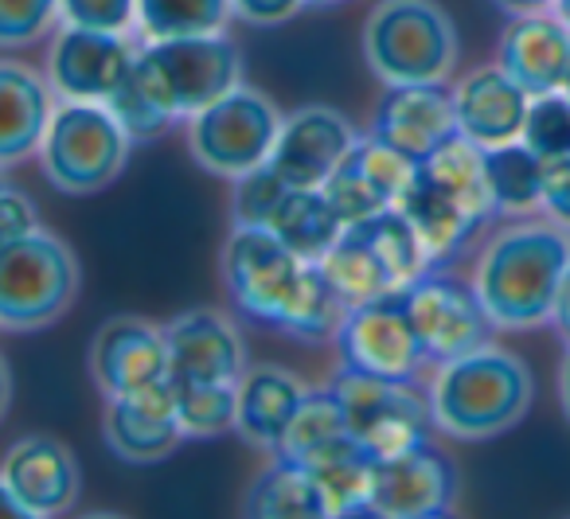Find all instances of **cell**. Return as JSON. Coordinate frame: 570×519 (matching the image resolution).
Wrapping results in <instances>:
<instances>
[{"mask_svg":"<svg viewBox=\"0 0 570 519\" xmlns=\"http://www.w3.org/2000/svg\"><path fill=\"white\" fill-rule=\"evenodd\" d=\"M289 461L305 464V469L317 477V472H328L336 464L360 461V457H372L364 445H360L356 430H352L348 414H344V402L333 386H321V391H309L302 402V410L294 414L289 430L282 438V449Z\"/></svg>","mask_w":570,"mask_h":519,"instance_id":"24","label":"cell"},{"mask_svg":"<svg viewBox=\"0 0 570 519\" xmlns=\"http://www.w3.org/2000/svg\"><path fill=\"white\" fill-rule=\"evenodd\" d=\"M403 301L414 332H419L422 352H426V363H434V368L489 344L492 329H497L492 316L484 313L473 282H461V277L445 274L442 266L414 277L403 290Z\"/></svg>","mask_w":570,"mask_h":519,"instance_id":"12","label":"cell"},{"mask_svg":"<svg viewBox=\"0 0 570 519\" xmlns=\"http://www.w3.org/2000/svg\"><path fill=\"white\" fill-rule=\"evenodd\" d=\"M395 207L406 215V223H411L414 235H419L430 270L450 266L453 258H461L465 246L476 238V231L484 227V219H476V215L422 165H414L411 180H406Z\"/></svg>","mask_w":570,"mask_h":519,"instance_id":"23","label":"cell"},{"mask_svg":"<svg viewBox=\"0 0 570 519\" xmlns=\"http://www.w3.org/2000/svg\"><path fill=\"white\" fill-rule=\"evenodd\" d=\"M59 17L63 25L129 32L137 25V0H59Z\"/></svg>","mask_w":570,"mask_h":519,"instance_id":"36","label":"cell"},{"mask_svg":"<svg viewBox=\"0 0 570 519\" xmlns=\"http://www.w3.org/2000/svg\"><path fill=\"white\" fill-rule=\"evenodd\" d=\"M106 110L118 118V126L129 134V141H153V137H160L168 126H173V118H168V114L160 110V106L153 102L141 87H137L134 75H129V79L121 82L110 98H106Z\"/></svg>","mask_w":570,"mask_h":519,"instance_id":"34","label":"cell"},{"mask_svg":"<svg viewBox=\"0 0 570 519\" xmlns=\"http://www.w3.org/2000/svg\"><path fill=\"white\" fill-rule=\"evenodd\" d=\"M285 192H289V184L269 165H258L250 173L235 176V192H230V219H235V227H266Z\"/></svg>","mask_w":570,"mask_h":519,"instance_id":"33","label":"cell"},{"mask_svg":"<svg viewBox=\"0 0 570 519\" xmlns=\"http://www.w3.org/2000/svg\"><path fill=\"white\" fill-rule=\"evenodd\" d=\"M56 114L48 82L24 63L0 59V168L32 157Z\"/></svg>","mask_w":570,"mask_h":519,"instance_id":"27","label":"cell"},{"mask_svg":"<svg viewBox=\"0 0 570 519\" xmlns=\"http://www.w3.org/2000/svg\"><path fill=\"white\" fill-rule=\"evenodd\" d=\"M520 141L528 145L531 153H539L543 160L570 157V98L562 95V90L531 98Z\"/></svg>","mask_w":570,"mask_h":519,"instance_id":"32","label":"cell"},{"mask_svg":"<svg viewBox=\"0 0 570 519\" xmlns=\"http://www.w3.org/2000/svg\"><path fill=\"white\" fill-rule=\"evenodd\" d=\"M282 121L285 118L274 110V102L266 95L238 82L235 90H227L212 106L191 114L188 149L207 173L235 180V176L266 165Z\"/></svg>","mask_w":570,"mask_h":519,"instance_id":"9","label":"cell"},{"mask_svg":"<svg viewBox=\"0 0 570 519\" xmlns=\"http://www.w3.org/2000/svg\"><path fill=\"white\" fill-rule=\"evenodd\" d=\"M543 212L551 223L570 227V157L543 160Z\"/></svg>","mask_w":570,"mask_h":519,"instance_id":"37","label":"cell"},{"mask_svg":"<svg viewBox=\"0 0 570 519\" xmlns=\"http://www.w3.org/2000/svg\"><path fill=\"white\" fill-rule=\"evenodd\" d=\"M0 477L9 480L17 500L24 503L28 519L63 516L79 503V461L63 441L48 438V433L12 441L4 461H0Z\"/></svg>","mask_w":570,"mask_h":519,"instance_id":"19","label":"cell"},{"mask_svg":"<svg viewBox=\"0 0 570 519\" xmlns=\"http://www.w3.org/2000/svg\"><path fill=\"white\" fill-rule=\"evenodd\" d=\"M554 17H559L562 25L570 28V0H554Z\"/></svg>","mask_w":570,"mask_h":519,"instance_id":"45","label":"cell"},{"mask_svg":"<svg viewBox=\"0 0 570 519\" xmlns=\"http://www.w3.org/2000/svg\"><path fill=\"white\" fill-rule=\"evenodd\" d=\"M230 0H137V28L149 40L223 32Z\"/></svg>","mask_w":570,"mask_h":519,"instance_id":"31","label":"cell"},{"mask_svg":"<svg viewBox=\"0 0 570 519\" xmlns=\"http://www.w3.org/2000/svg\"><path fill=\"white\" fill-rule=\"evenodd\" d=\"M551 324L559 329V336L570 344V266L559 282V293H554V309H551Z\"/></svg>","mask_w":570,"mask_h":519,"instance_id":"40","label":"cell"},{"mask_svg":"<svg viewBox=\"0 0 570 519\" xmlns=\"http://www.w3.org/2000/svg\"><path fill=\"white\" fill-rule=\"evenodd\" d=\"M0 188H9V184H4V176H0Z\"/></svg>","mask_w":570,"mask_h":519,"instance_id":"48","label":"cell"},{"mask_svg":"<svg viewBox=\"0 0 570 519\" xmlns=\"http://www.w3.org/2000/svg\"><path fill=\"white\" fill-rule=\"evenodd\" d=\"M36 227V207L17 188H0V246L17 243V238L32 235Z\"/></svg>","mask_w":570,"mask_h":519,"instance_id":"38","label":"cell"},{"mask_svg":"<svg viewBox=\"0 0 570 519\" xmlns=\"http://www.w3.org/2000/svg\"><path fill=\"white\" fill-rule=\"evenodd\" d=\"M309 386L294 375V371L274 368V363H258L246 368V375L238 379V414L235 430L246 441H254L258 449H282V438L294 422V414L302 410Z\"/></svg>","mask_w":570,"mask_h":519,"instance_id":"26","label":"cell"},{"mask_svg":"<svg viewBox=\"0 0 570 519\" xmlns=\"http://www.w3.org/2000/svg\"><path fill=\"white\" fill-rule=\"evenodd\" d=\"M453 134L458 118H453V90L445 82H387L375 106L372 137L419 165Z\"/></svg>","mask_w":570,"mask_h":519,"instance_id":"16","label":"cell"},{"mask_svg":"<svg viewBox=\"0 0 570 519\" xmlns=\"http://www.w3.org/2000/svg\"><path fill=\"white\" fill-rule=\"evenodd\" d=\"M90 371L110 399L160 383L168 379L165 329H153L141 316H110L90 344Z\"/></svg>","mask_w":570,"mask_h":519,"instance_id":"20","label":"cell"},{"mask_svg":"<svg viewBox=\"0 0 570 519\" xmlns=\"http://www.w3.org/2000/svg\"><path fill=\"white\" fill-rule=\"evenodd\" d=\"M559 399H562V410H567V422H570V352H567L562 371H559Z\"/></svg>","mask_w":570,"mask_h":519,"instance_id":"43","label":"cell"},{"mask_svg":"<svg viewBox=\"0 0 570 519\" xmlns=\"http://www.w3.org/2000/svg\"><path fill=\"white\" fill-rule=\"evenodd\" d=\"M129 134L118 126L106 102H71L56 106L43 134L40 157L43 173L67 196H90L110 188L121 176L129 157Z\"/></svg>","mask_w":570,"mask_h":519,"instance_id":"6","label":"cell"},{"mask_svg":"<svg viewBox=\"0 0 570 519\" xmlns=\"http://www.w3.org/2000/svg\"><path fill=\"white\" fill-rule=\"evenodd\" d=\"M570 266V238L551 223L504 227L476 262L473 290L497 329H535L551 321L554 293Z\"/></svg>","mask_w":570,"mask_h":519,"instance_id":"1","label":"cell"},{"mask_svg":"<svg viewBox=\"0 0 570 519\" xmlns=\"http://www.w3.org/2000/svg\"><path fill=\"white\" fill-rule=\"evenodd\" d=\"M243 511L254 519H328L321 480L305 464L277 453L243 496Z\"/></svg>","mask_w":570,"mask_h":519,"instance_id":"28","label":"cell"},{"mask_svg":"<svg viewBox=\"0 0 570 519\" xmlns=\"http://www.w3.org/2000/svg\"><path fill=\"white\" fill-rule=\"evenodd\" d=\"M458 500L453 461L426 445L383 457L372 469V516L375 519H438L450 516Z\"/></svg>","mask_w":570,"mask_h":519,"instance_id":"14","label":"cell"},{"mask_svg":"<svg viewBox=\"0 0 570 519\" xmlns=\"http://www.w3.org/2000/svg\"><path fill=\"white\" fill-rule=\"evenodd\" d=\"M137 48L126 32L67 25L51 43V87L71 102H106L134 75Z\"/></svg>","mask_w":570,"mask_h":519,"instance_id":"15","label":"cell"},{"mask_svg":"<svg viewBox=\"0 0 570 519\" xmlns=\"http://www.w3.org/2000/svg\"><path fill=\"white\" fill-rule=\"evenodd\" d=\"M309 262L297 258L274 231L235 227L223 246V282L235 309L254 324L285 332Z\"/></svg>","mask_w":570,"mask_h":519,"instance_id":"8","label":"cell"},{"mask_svg":"<svg viewBox=\"0 0 570 519\" xmlns=\"http://www.w3.org/2000/svg\"><path fill=\"white\" fill-rule=\"evenodd\" d=\"M134 79L168 118H191L243 82V48L230 36H173L137 51Z\"/></svg>","mask_w":570,"mask_h":519,"instance_id":"3","label":"cell"},{"mask_svg":"<svg viewBox=\"0 0 570 519\" xmlns=\"http://www.w3.org/2000/svg\"><path fill=\"white\" fill-rule=\"evenodd\" d=\"M364 56L383 82H445L458 28L434 0H383L364 28Z\"/></svg>","mask_w":570,"mask_h":519,"instance_id":"5","label":"cell"},{"mask_svg":"<svg viewBox=\"0 0 570 519\" xmlns=\"http://www.w3.org/2000/svg\"><path fill=\"white\" fill-rule=\"evenodd\" d=\"M79 290V262L71 246L48 231L0 246V329H43Z\"/></svg>","mask_w":570,"mask_h":519,"instance_id":"7","label":"cell"},{"mask_svg":"<svg viewBox=\"0 0 570 519\" xmlns=\"http://www.w3.org/2000/svg\"><path fill=\"white\" fill-rule=\"evenodd\" d=\"M305 9V0H230V12L246 25H258V28H269V25H285L289 17Z\"/></svg>","mask_w":570,"mask_h":519,"instance_id":"39","label":"cell"},{"mask_svg":"<svg viewBox=\"0 0 570 519\" xmlns=\"http://www.w3.org/2000/svg\"><path fill=\"white\" fill-rule=\"evenodd\" d=\"M328 386L341 394L344 414H348L360 445H364L375 461L406 453V449H414V445H426L430 433H434L430 399H422L403 379H375V375H360V371L341 368Z\"/></svg>","mask_w":570,"mask_h":519,"instance_id":"10","label":"cell"},{"mask_svg":"<svg viewBox=\"0 0 570 519\" xmlns=\"http://www.w3.org/2000/svg\"><path fill=\"white\" fill-rule=\"evenodd\" d=\"M562 95L570 98V67H567V79H562Z\"/></svg>","mask_w":570,"mask_h":519,"instance_id":"47","label":"cell"},{"mask_svg":"<svg viewBox=\"0 0 570 519\" xmlns=\"http://www.w3.org/2000/svg\"><path fill=\"white\" fill-rule=\"evenodd\" d=\"M106 441L121 461L149 464L168 457L184 441L180 407H176L173 383L160 379L153 386H141L134 394H118L106 410Z\"/></svg>","mask_w":570,"mask_h":519,"instance_id":"21","label":"cell"},{"mask_svg":"<svg viewBox=\"0 0 570 519\" xmlns=\"http://www.w3.org/2000/svg\"><path fill=\"white\" fill-rule=\"evenodd\" d=\"M497 63L531 98L562 90L570 67V28L559 17H547V12H523L500 36Z\"/></svg>","mask_w":570,"mask_h":519,"instance_id":"25","label":"cell"},{"mask_svg":"<svg viewBox=\"0 0 570 519\" xmlns=\"http://www.w3.org/2000/svg\"><path fill=\"white\" fill-rule=\"evenodd\" d=\"M333 4H341V0H305V9H333Z\"/></svg>","mask_w":570,"mask_h":519,"instance_id":"46","label":"cell"},{"mask_svg":"<svg viewBox=\"0 0 570 519\" xmlns=\"http://www.w3.org/2000/svg\"><path fill=\"white\" fill-rule=\"evenodd\" d=\"M321 266L328 270L336 290L356 305V301L406 290L414 277L426 274L430 262L406 215L399 207H387L367 219L344 223L341 238L321 258Z\"/></svg>","mask_w":570,"mask_h":519,"instance_id":"4","label":"cell"},{"mask_svg":"<svg viewBox=\"0 0 570 519\" xmlns=\"http://www.w3.org/2000/svg\"><path fill=\"white\" fill-rule=\"evenodd\" d=\"M411 173H414V160H406L403 153L383 145L380 137L360 134L356 145L344 153L341 165L321 184V192H325L328 204L336 207V215L344 223H356L395 207L406 180H411Z\"/></svg>","mask_w":570,"mask_h":519,"instance_id":"17","label":"cell"},{"mask_svg":"<svg viewBox=\"0 0 570 519\" xmlns=\"http://www.w3.org/2000/svg\"><path fill=\"white\" fill-rule=\"evenodd\" d=\"M0 519H28L24 503L17 500V492H12L4 477H0Z\"/></svg>","mask_w":570,"mask_h":519,"instance_id":"41","label":"cell"},{"mask_svg":"<svg viewBox=\"0 0 570 519\" xmlns=\"http://www.w3.org/2000/svg\"><path fill=\"white\" fill-rule=\"evenodd\" d=\"M336 352H341L344 371L375 379L411 383L426 368V352H422L419 332L406 313L403 290L348 305V316L336 329Z\"/></svg>","mask_w":570,"mask_h":519,"instance_id":"11","label":"cell"},{"mask_svg":"<svg viewBox=\"0 0 570 519\" xmlns=\"http://www.w3.org/2000/svg\"><path fill=\"white\" fill-rule=\"evenodd\" d=\"M9 399H12V379H9L4 360H0V418H4V410H9Z\"/></svg>","mask_w":570,"mask_h":519,"instance_id":"44","label":"cell"},{"mask_svg":"<svg viewBox=\"0 0 570 519\" xmlns=\"http://www.w3.org/2000/svg\"><path fill=\"white\" fill-rule=\"evenodd\" d=\"M484 168L497 215H528L543 207V157L523 141L484 149Z\"/></svg>","mask_w":570,"mask_h":519,"instance_id":"30","label":"cell"},{"mask_svg":"<svg viewBox=\"0 0 570 519\" xmlns=\"http://www.w3.org/2000/svg\"><path fill=\"white\" fill-rule=\"evenodd\" d=\"M500 9L512 12V17H523V12H547L554 9V0H497Z\"/></svg>","mask_w":570,"mask_h":519,"instance_id":"42","label":"cell"},{"mask_svg":"<svg viewBox=\"0 0 570 519\" xmlns=\"http://www.w3.org/2000/svg\"><path fill=\"white\" fill-rule=\"evenodd\" d=\"M535 383L520 355L489 344L442 363L430 386L434 425L458 441H484L528 414Z\"/></svg>","mask_w":570,"mask_h":519,"instance_id":"2","label":"cell"},{"mask_svg":"<svg viewBox=\"0 0 570 519\" xmlns=\"http://www.w3.org/2000/svg\"><path fill=\"white\" fill-rule=\"evenodd\" d=\"M531 95L504 71L500 63L476 67L453 87V118L458 134L476 141L481 149L520 141L523 118H528Z\"/></svg>","mask_w":570,"mask_h":519,"instance_id":"22","label":"cell"},{"mask_svg":"<svg viewBox=\"0 0 570 519\" xmlns=\"http://www.w3.org/2000/svg\"><path fill=\"white\" fill-rule=\"evenodd\" d=\"M356 126L328 106H305L289 114L277 129L274 153L266 165L282 176L289 188H321L344 153L356 145Z\"/></svg>","mask_w":570,"mask_h":519,"instance_id":"18","label":"cell"},{"mask_svg":"<svg viewBox=\"0 0 570 519\" xmlns=\"http://www.w3.org/2000/svg\"><path fill=\"white\" fill-rule=\"evenodd\" d=\"M168 383L173 391L238 386L246 375V347L235 321L219 309H188L165 324Z\"/></svg>","mask_w":570,"mask_h":519,"instance_id":"13","label":"cell"},{"mask_svg":"<svg viewBox=\"0 0 570 519\" xmlns=\"http://www.w3.org/2000/svg\"><path fill=\"white\" fill-rule=\"evenodd\" d=\"M266 231H274L297 258L321 262L341 238L344 219L336 215V207L328 204V196L321 188H289L282 196V204L274 207V215H269Z\"/></svg>","mask_w":570,"mask_h":519,"instance_id":"29","label":"cell"},{"mask_svg":"<svg viewBox=\"0 0 570 519\" xmlns=\"http://www.w3.org/2000/svg\"><path fill=\"white\" fill-rule=\"evenodd\" d=\"M59 17V0H0V48L40 40Z\"/></svg>","mask_w":570,"mask_h":519,"instance_id":"35","label":"cell"}]
</instances>
